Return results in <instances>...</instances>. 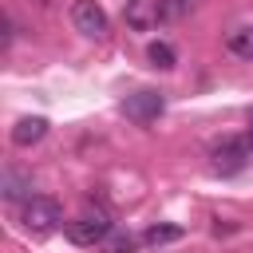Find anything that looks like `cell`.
Masks as SVG:
<instances>
[{
	"instance_id": "obj_10",
	"label": "cell",
	"mask_w": 253,
	"mask_h": 253,
	"mask_svg": "<svg viewBox=\"0 0 253 253\" xmlns=\"http://www.w3.org/2000/svg\"><path fill=\"white\" fill-rule=\"evenodd\" d=\"M146 59H150V67L170 71V67H174V47H170L166 40H154V43H146Z\"/></svg>"
},
{
	"instance_id": "obj_13",
	"label": "cell",
	"mask_w": 253,
	"mask_h": 253,
	"mask_svg": "<svg viewBox=\"0 0 253 253\" xmlns=\"http://www.w3.org/2000/svg\"><path fill=\"white\" fill-rule=\"evenodd\" d=\"M162 4V20H182L186 12L198 8V0H158Z\"/></svg>"
},
{
	"instance_id": "obj_2",
	"label": "cell",
	"mask_w": 253,
	"mask_h": 253,
	"mask_svg": "<svg viewBox=\"0 0 253 253\" xmlns=\"http://www.w3.org/2000/svg\"><path fill=\"white\" fill-rule=\"evenodd\" d=\"M59 221H63V210H59V202H55V198L32 194V198L20 206V225H24L28 233H36V237H43V233L59 229Z\"/></svg>"
},
{
	"instance_id": "obj_5",
	"label": "cell",
	"mask_w": 253,
	"mask_h": 253,
	"mask_svg": "<svg viewBox=\"0 0 253 253\" xmlns=\"http://www.w3.org/2000/svg\"><path fill=\"white\" fill-rule=\"evenodd\" d=\"M162 111H166V99H162L158 91H134V95L123 99V115H126L130 123H138V126L154 123Z\"/></svg>"
},
{
	"instance_id": "obj_8",
	"label": "cell",
	"mask_w": 253,
	"mask_h": 253,
	"mask_svg": "<svg viewBox=\"0 0 253 253\" xmlns=\"http://www.w3.org/2000/svg\"><path fill=\"white\" fill-rule=\"evenodd\" d=\"M0 194H4V202H28L32 198V178H24V174H16L8 166L0 174Z\"/></svg>"
},
{
	"instance_id": "obj_7",
	"label": "cell",
	"mask_w": 253,
	"mask_h": 253,
	"mask_svg": "<svg viewBox=\"0 0 253 253\" xmlns=\"http://www.w3.org/2000/svg\"><path fill=\"white\" fill-rule=\"evenodd\" d=\"M43 134H47V119H40V115H28V119H20L12 126V142L16 146H36Z\"/></svg>"
},
{
	"instance_id": "obj_3",
	"label": "cell",
	"mask_w": 253,
	"mask_h": 253,
	"mask_svg": "<svg viewBox=\"0 0 253 253\" xmlns=\"http://www.w3.org/2000/svg\"><path fill=\"white\" fill-rule=\"evenodd\" d=\"M111 233H115V229H111V213H107V210H87V213H79L75 221H67L71 245H103Z\"/></svg>"
},
{
	"instance_id": "obj_1",
	"label": "cell",
	"mask_w": 253,
	"mask_h": 253,
	"mask_svg": "<svg viewBox=\"0 0 253 253\" xmlns=\"http://www.w3.org/2000/svg\"><path fill=\"white\" fill-rule=\"evenodd\" d=\"M253 158V134H225L221 142L210 146V170L229 178V174H241Z\"/></svg>"
},
{
	"instance_id": "obj_12",
	"label": "cell",
	"mask_w": 253,
	"mask_h": 253,
	"mask_svg": "<svg viewBox=\"0 0 253 253\" xmlns=\"http://www.w3.org/2000/svg\"><path fill=\"white\" fill-rule=\"evenodd\" d=\"M134 245H138V237H130V233H111L99 249H103V253H134Z\"/></svg>"
},
{
	"instance_id": "obj_9",
	"label": "cell",
	"mask_w": 253,
	"mask_h": 253,
	"mask_svg": "<svg viewBox=\"0 0 253 253\" xmlns=\"http://www.w3.org/2000/svg\"><path fill=\"white\" fill-rule=\"evenodd\" d=\"M225 47H229L237 59H249V63H253V24L233 28V32H229V40H225Z\"/></svg>"
},
{
	"instance_id": "obj_14",
	"label": "cell",
	"mask_w": 253,
	"mask_h": 253,
	"mask_svg": "<svg viewBox=\"0 0 253 253\" xmlns=\"http://www.w3.org/2000/svg\"><path fill=\"white\" fill-rule=\"evenodd\" d=\"M249 123H253V111H249Z\"/></svg>"
},
{
	"instance_id": "obj_4",
	"label": "cell",
	"mask_w": 253,
	"mask_h": 253,
	"mask_svg": "<svg viewBox=\"0 0 253 253\" xmlns=\"http://www.w3.org/2000/svg\"><path fill=\"white\" fill-rule=\"evenodd\" d=\"M71 24H75V32H83L87 40H103L107 28H111L107 12H103L95 0H75V4H71Z\"/></svg>"
},
{
	"instance_id": "obj_6",
	"label": "cell",
	"mask_w": 253,
	"mask_h": 253,
	"mask_svg": "<svg viewBox=\"0 0 253 253\" xmlns=\"http://www.w3.org/2000/svg\"><path fill=\"white\" fill-rule=\"evenodd\" d=\"M158 20H162L158 0H126V24L134 32H150V28H158Z\"/></svg>"
},
{
	"instance_id": "obj_11",
	"label": "cell",
	"mask_w": 253,
	"mask_h": 253,
	"mask_svg": "<svg viewBox=\"0 0 253 253\" xmlns=\"http://www.w3.org/2000/svg\"><path fill=\"white\" fill-rule=\"evenodd\" d=\"M182 237V225H150L146 233H142V241L150 245V249H162V245H170V241H178Z\"/></svg>"
}]
</instances>
